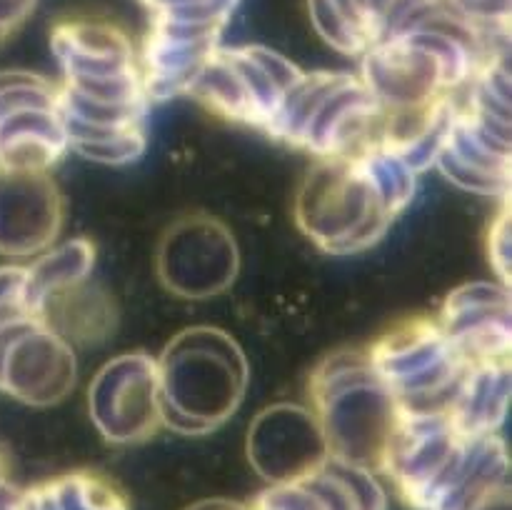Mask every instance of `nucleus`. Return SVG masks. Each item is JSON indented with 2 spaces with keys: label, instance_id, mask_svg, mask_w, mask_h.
<instances>
[{
  "label": "nucleus",
  "instance_id": "1",
  "mask_svg": "<svg viewBox=\"0 0 512 510\" xmlns=\"http://www.w3.org/2000/svg\"><path fill=\"white\" fill-rule=\"evenodd\" d=\"M43 80L0 73V170H43L55 155L53 98Z\"/></svg>",
  "mask_w": 512,
  "mask_h": 510
},
{
  "label": "nucleus",
  "instance_id": "2",
  "mask_svg": "<svg viewBox=\"0 0 512 510\" xmlns=\"http://www.w3.org/2000/svg\"><path fill=\"white\" fill-rule=\"evenodd\" d=\"M248 453L255 470L275 485L310 475L330 460L320 423L295 405L265 410L250 433Z\"/></svg>",
  "mask_w": 512,
  "mask_h": 510
},
{
  "label": "nucleus",
  "instance_id": "7",
  "mask_svg": "<svg viewBox=\"0 0 512 510\" xmlns=\"http://www.w3.org/2000/svg\"><path fill=\"white\" fill-rule=\"evenodd\" d=\"M188 510H250L248 505L240 503H230V500H203V503L193 505Z\"/></svg>",
  "mask_w": 512,
  "mask_h": 510
},
{
  "label": "nucleus",
  "instance_id": "6",
  "mask_svg": "<svg viewBox=\"0 0 512 510\" xmlns=\"http://www.w3.org/2000/svg\"><path fill=\"white\" fill-rule=\"evenodd\" d=\"M0 510H20V493L0 475Z\"/></svg>",
  "mask_w": 512,
  "mask_h": 510
},
{
  "label": "nucleus",
  "instance_id": "4",
  "mask_svg": "<svg viewBox=\"0 0 512 510\" xmlns=\"http://www.w3.org/2000/svg\"><path fill=\"white\" fill-rule=\"evenodd\" d=\"M20 510H130L123 493L98 473H70L20 493Z\"/></svg>",
  "mask_w": 512,
  "mask_h": 510
},
{
  "label": "nucleus",
  "instance_id": "5",
  "mask_svg": "<svg viewBox=\"0 0 512 510\" xmlns=\"http://www.w3.org/2000/svg\"><path fill=\"white\" fill-rule=\"evenodd\" d=\"M475 510H510V493H508V485H500L498 490L488 495L485 500H480L475 505Z\"/></svg>",
  "mask_w": 512,
  "mask_h": 510
},
{
  "label": "nucleus",
  "instance_id": "3",
  "mask_svg": "<svg viewBox=\"0 0 512 510\" xmlns=\"http://www.w3.org/2000/svg\"><path fill=\"white\" fill-rule=\"evenodd\" d=\"M43 170H0V253L25 258L55 238L60 208Z\"/></svg>",
  "mask_w": 512,
  "mask_h": 510
}]
</instances>
